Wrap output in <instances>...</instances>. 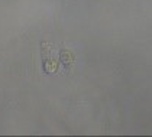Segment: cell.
I'll return each mask as SVG.
<instances>
[{
    "instance_id": "cell-1",
    "label": "cell",
    "mask_w": 152,
    "mask_h": 137,
    "mask_svg": "<svg viewBox=\"0 0 152 137\" xmlns=\"http://www.w3.org/2000/svg\"><path fill=\"white\" fill-rule=\"evenodd\" d=\"M57 69H58V61L54 58H48L45 62V71L48 74H51V72H55Z\"/></svg>"
},
{
    "instance_id": "cell-2",
    "label": "cell",
    "mask_w": 152,
    "mask_h": 137,
    "mask_svg": "<svg viewBox=\"0 0 152 137\" xmlns=\"http://www.w3.org/2000/svg\"><path fill=\"white\" fill-rule=\"evenodd\" d=\"M61 59L65 65H71L72 64V55H71L70 51H62L61 52Z\"/></svg>"
}]
</instances>
